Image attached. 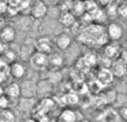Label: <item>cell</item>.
<instances>
[{
	"mask_svg": "<svg viewBox=\"0 0 127 122\" xmlns=\"http://www.w3.org/2000/svg\"><path fill=\"white\" fill-rule=\"evenodd\" d=\"M77 40L83 44L93 48H100L108 43V38L103 24L93 23L83 29L77 36Z\"/></svg>",
	"mask_w": 127,
	"mask_h": 122,
	"instance_id": "cell-1",
	"label": "cell"
},
{
	"mask_svg": "<svg viewBox=\"0 0 127 122\" xmlns=\"http://www.w3.org/2000/svg\"><path fill=\"white\" fill-rule=\"evenodd\" d=\"M29 64L36 71H41L48 67V55L35 51L29 58Z\"/></svg>",
	"mask_w": 127,
	"mask_h": 122,
	"instance_id": "cell-2",
	"label": "cell"
},
{
	"mask_svg": "<svg viewBox=\"0 0 127 122\" xmlns=\"http://www.w3.org/2000/svg\"><path fill=\"white\" fill-rule=\"evenodd\" d=\"M30 16L36 20H41L48 13V6L44 2V0H37L33 1L30 7V11H29Z\"/></svg>",
	"mask_w": 127,
	"mask_h": 122,
	"instance_id": "cell-3",
	"label": "cell"
},
{
	"mask_svg": "<svg viewBox=\"0 0 127 122\" xmlns=\"http://www.w3.org/2000/svg\"><path fill=\"white\" fill-rule=\"evenodd\" d=\"M105 30L108 38V41L112 42H117L118 40L122 39V37L124 35L123 27L115 21H112L110 23H108L107 28H105Z\"/></svg>",
	"mask_w": 127,
	"mask_h": 122,
	"instance_id": "cell-4",
	"label": "cell"
},
{
	"mask_svg": "<svg viewBox=\"0 0 127 122\" xmlns=\"http://www.w3.org/2000/svg\"><path fill=\"white\" fill-rule=\"evenodd\" d=\"M113 76L116 78H123L127 74V63L124 62L121 58L113 60L109 67Z\"/></svg>",
	"mask_w": 127,
	"mask_h": 122,
	"instance_id": "cell-5",
	"label": "cell"
},
{
	"mask_svg": "<svg viewBox=\"0 0 127 122\" xmlns=\"http://www.w3.org/2000/svg\"><path fill=\"white\" fill-rule=\"evenodd\" d=\"M20 97L36 98V82L33 80H24L20 83Z\"/></svg>",
	"mask_w": 127,
	"mask_h": 122,
	"instance_id": "cell-6",
	"label": "cell"
},
{
	"mask_svg": "<svg viewBox=\"0 0 127 122\" xmlns=\"http://www.w3.org/2000/svg\"><path fill=\"white\" fill-rule=\"evenodd\" d=\"M53 91V84L48 80H40L39 82H36V97L42 99L49 97L50 92Z\"/></svg>",
	"mask_w": 127,
	"mask_h": 122,
	"instance_id": "cell-7",
	"label": "cell"
},
{
	"mask_svg": "<svg viewBox=\"0 0 127 122\" xmlns=\"http://www.w3.org/2000/svg\"><path fill=\"white\" fill-rule=\"evenodd\" d=\"M9 72L10 76L15 79H22L26 77L27 74V68L22 62L19 61H13L11 62L10 67H9Z\"/></svg>",
	"mask_w": 127,
	"mask_h": 122,
	"instance_id": "cell-8",
	"label": "cell"
},
{
	"mask_svg": "<svg viewBox=\"0 0 127 122\" xmlns=\"http://www.w3.org/2000/svg\"><path fill=\"white\" fill-rule=\"evenodd\" d=\"M119 55H121V49L116 42L110 41V43L104 46V57L105 58L109 60H115L119 58Z\"/></svg>",
	"mask_w": 127,
	"mask_h": 122,
	"instance_id": "cell-9",
	"label": "cell"
},
{
	"mask_svg": "<svg viewBox=\"0 0 127 122\" xmlns=\"http://www.w3.org/2000/svg\"><path fill=\"white\" fill-rule=\"evenodd\" d=\"M55 46L57 47L60 50H68V49L71 47L72 44V39L69 35L65 32H62L55 38V41H54Z\"/></svg>",
	"mask_w": 127,
	"mask_h": 122,
	"instance_id": "cell-10",
	"label": "cell"
},
{
	"mask_svg": "<svg viewBox=\"0 0 127 122\" xmlns=\"http://www.w3.org/2000/svg\"><path fill=\"white\" fill-rule=\"evenodd\" d=\"M35 48H36V51L49 55V53L53 52V42H51V40L49 38L41 37L36 41Z\"/></svg>",
	"mask_w": 127,
	"mask_h": 122,
	"instance_id": "cell-11",
	"label": "cell"
},
{
	"mask_svg": "<svg viewBox=\"0 0 127 122\" xmlns=\"http://www.w3.org/2000/svg\"><path fill=\"white\" fill-rule=\"evenodd\" d=\"M35 105H36L35 98H22V97H20L17 100V108L21 112H25V113H30L33 110Z\"/></svg>",
	"mask_w": 127,
	"mask_h": 122,
	"instance_id": "cell-12",
	"label": "cell"
},
{
	"mask_svg": "<svg viewBox=\"0 0 127 122\" xmlns=\"http://www.w3.org/2000/svg\"><path fill=\"white\" fill-rule=\"evenodd\" d=\"M3 94L11 101H17L20 98V84L17 82H11L3 89Z\"/></svg>",
	"mask_w": 127,
	"mask_h": 122,
	"instance_id": "cell-13",
	"label": "cell"
},
{
	"mask_svg": "<svg viewBox=\"0 0 127 122\" xmlns=\"http://www.w3.org/2000/svg\"><path fill=\"white\" fill-rule=\"evenodd\" d=\"M15 39H16V30L13 27L4 26L0 30V41H2L3 43L9 44L15 41Z\"/></svg>",
	"mask_w": 127,
	"mask_h": 122,
	"instance_id": "cell-14",
	"label": "cell"
},
{
	"mask_svg": "<svg viewBox=\"0 0 127 122\" xmlns=\"http://www.w3.org/2000/svg\"><path fill=\"white\" fill-rule=\"evenodd\" d=\"M115 77L113 76L109 68H101L97 73V81L100 82L103 85H107L113 82Z\"/></svg>",
	"mask_w": 127,
	"mask_h": 122,
	"instance_id": "cell-15",
	"label": "cell"
},
{
	"mask_svg": "<svg viewBox=\"0 0 127 122\" xmlns=\"http://www.w3.org/2000/svg\"><path fill=\"white\" fill-rule=\"evenodd\" d=\"M76 21H77L76 17L70 11H64L58 16V22L63 27H66V28H70Z\"/></svg>",
	"mask_w": 127,
	"mask_h": 122,
	"instance_id": "cell-16",
	"label": "cell"
},
{
	"mask_svg": "<svg viewBox=\"0 0 127 122\" xmlns=\"http://www.w3.org/2000/svg\"><path fill=\"white\" fill-rule=\"evenodd\" d=\"M64 62H65V59H64L63 55H60V53L51 52L48 55V67L58 69V68L63 67Z\"/></svg>",
	"mask_w": 127,
	"mask_h": 122,
	"instance_id": "cell-17",
	"label": "cell"
},
{
	"mask_svg": "<svg viewBox=\"0 0 127 122\" xmlns=\"http://www.w3.org/2000/svg\"><path fill=\"white\" fill-rule=\"evenodd\" d=\"M89 13H90V17H92V20L94 23L103 24V23H105V22H107V20H108L105 10L99 8V7L96 10H94L93 12H89Z\"/></svg>",
	"mask_w": 127,
	"mask_h": 122,
	"instance_id": "cell-18",
	"label": "cell"
},
{
	"mask_svg": "<svg viewBox=\"0 0 127 122\" xmlns=\"http://www.w3.org/2000/svg\"><path fill=\"white\" fill-rule=\"evenodd\" d=\"M70 12L75 17H81L85 13V7H84V0H72Z\"/></svg>",
	"mask_w": 127,
	"mask_h": 122,
	"instance_id": "cell-19",
	"label": "cell"
},
{
	"mask_svg": "<svg viewBox=\"0 0 127 122\" xmlns=\"http://www.w3.org/2000/svg\"><path fill=\"white\" fill-rule=\"evenodd\" d=\"M76 121V112L72 109H64L60 112L59 122H75Z\"/></svg>",
	"mask_w": 127,
	"mask_h": 122,
	"instance_id": "cell-20",
	"label": "cell"
},
{
	"mask_svg": "<svg viewBox=\"0 0 127 122\" xmlns=\"http://www.w3.org/2000/svg\"><path fill=\"white\" fill-rule=\"evenodd\" d=\"M0 122H16V114L12 110L6 109L0 111Z\"/></svg>",
	"mask_w": 127,
	"mask_h": 122,
	"instance_id": "cell-21",
	"label": "cell"
},
{
	"mask_svg": "<svg viewBox=\"0 0 127 122\" xmlns=\"http://www.w3.org/2000/svg\"><path fill=\"white\" fill-rule=\"evenodd\" d=\"M104 10H105L107 18H110V19L113 18V19H114V18H116L117 16H118V2L117 1L113 2L109 6L105 7Z\"/></svg>",
	"mask_w": 127,
	"mask_h": 122,
	"instance_id": "cell-22",
	"label": "cell"
},
{
	"mask_svg": "<svg viewBox=\"0 0 127 122\" xmlns=\"http://www.w3.org/2000/svg\"><path fill=\"white\" fill-rule=\"evenodd\" d=\"M10 103H11V100L7 96H4V94L0 96V111L9 109L10 108Z\"/></svg>",
	"mask_w": 127,
	"mask_h": 122,
	"instance_id": "cell-23",
	"label": "cell"
},
{
	"mask_svg": "<svg viewBox=\"0 0 127 122\" xmlns=\"http://www.w3.org/2000/svg\"><path fill=\"white\" fill-rule=\"evenodd\" d=\"M57 4L60 7L59 9L62 10V12H64V11H70L71 4H72V0H60Z\"/></svg>",
	"mask_w": 127,
	"mask_h": 122,
	"instance_id": "cell-24",
	"label": "cell"
},
{
	"mask_svg": "<svg viewBox=\"0 0 127 122\" xmlns=\"http://www.w3.org/2000/svg\"><path fill=\"white\" fill-rule=\"evenodd\" d=\"M97 58L95 55H93V53H87L86 56H84V62L86 63V64L88 65H95L97 63Z\"/></svg>",
	"mask_w": 127,
	"mask_h": 122,
	"instance_id": "cell-25",
	"label": "cell"
},
{
	"mask_svg": "<svg viewBox=\"0 0 127 122\" xmlns=\"http://www.w3.org/2000/svg\"><path fill=\"white\" fill-rule=\"evenodd\" d=\"M118 16L123 18H127V2L118 3Z\"/></svg>",
	"mask_w": 127,
	"mask_h": 122,
	"instance_id": "cell-26",
	"label": "cell"
},
{
	"mask_svg": "<svg viewBox=\"0 0 127 122\" xmlns=\"http://www.w3.org/2000/svg\"><path fill=\"white\" fill-rule=\"evenodd\" d=\"M118 113H119V117H121L123 120L127 121V102L124 103L123 105H121Z\"/></svg>",
	"mask_w": 127,
	"mask_h": 122,
	"instance_id": "cell-27",
	"label": "cell"
},
{
	"mask_svg": "<svg viewBox=\"0 0 127 122\" xmlns=\"http://www.w3.org/2000/svg\"><path fill=\"white\" fill-rule=\"evenodd\" d=\"M8 10V3L6 0H0V15L3 16Z\"/></svg>",
	"mask_w": 127,
	"mask_h": 122,
	"instance_id": "cell-28",
	"label": "cell"
},
{
	"mask_svg": "<svg viewBox=\"0 0 127 122\" xmlns=\"http://www.w3.org/2000/svg\"><path fill=\"white\" fill-rule=\"evenodd\" d=\"M97 3H98L99 7H103V8H105V7L109 6L110 3H113V2H115L116 0H96Z\"/></svg>",
	"mask_w": 127,
	"mask_h": 122,
	"instance_id": "cell-29",
	"label": "cell"
},
{
	"mask_svg": "<svg viewBox=\"0 0 127 122\" xmlns=\"http://www.w3.org/2000/svg\"><path fill=\"white\" fill-rule=\"evenodd\" d=\"M119 57H121V59L124 61V62L127 63V49H125V50H123L121 52V55H119Z\"/></svg>",
	"mask_w": 127,
	"mask_h": 122,
	"instance_id": "cell-30",
	"label": "cell"
},
{
	"mask_svg": "<svg viewBox=\"0 0 127 122\" xmlns=\"http://www.w3.org/2000/svg\"><path fill=\"white\" fill-rule=\"evenodd\" d=\"M4 26H6V19H4V17L2 15H0V30H1Z\"/></svg>",
	"mask_w": 127,
	"mask_h": 122,
	"instance_id": "cell-31",
	"label": "cell"
},
{
	"mask_svg": "<svg viewBox=\"0 0 127 122\" xmlns=\"http://www.w3.org/2000/svg\"><path fill=\"white\" fill-rule=\"evenodd\" d=\"M7 50V44L3 43L2 41H0V53H3Z\"/></svg>",
	"mask_w": 127,
	"mask_h": 122,
	"instance_id": "cell-32",
	"label": "cell"
},
{
	"mask_svg": "<svg viewBox=\"0 0 127 122\" xmlns=\"http://www.w3.org/2000/svg\"><path fill=\"white\" fill-rule=\"evenodd\" d=\"M24 122H38V121L36 120V119H33V118H27Z\"/></svg>",
	"mask_w": 127,
	"mask_h": 122,
	"instance_id": "cell-33",
	"label": "cell"
},
{
	"mask_svg": "<svg viewBox=\"0 0 127 122\" xmlns=\"http://www.w3.org/2000/svg\"><path fill=\"white\" fill-rule=\"evenodd\" d=\"M3 94V88H2V85L0 84V96H2Z\"/></svg>",
	"mask_w": 127,
	"mask_h": 122,
	"instance_id": "cell-34",
	"label": "cell"
},
{
	"mask_svg": "<svg viewBox=\"0 0 127 122\" xmlns=\"http://www.w3.org/2000/svg\"><path fill=\"white\" fill-rule=\"evenodd\" d=\"M126 98H127V94H126Z\"/></svg>",
	"mask_w": 127,
	"mask_h": 122,
	"instance_id": "cell-35",
	"label": "cell"
}]
</instances>
